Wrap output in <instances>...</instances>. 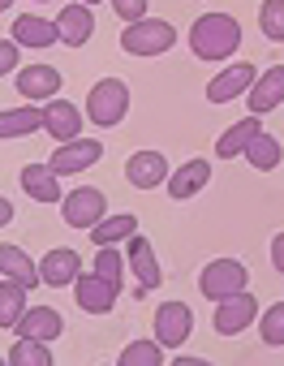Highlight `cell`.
I'll return each mask as SVG.
<instances>
[{
    "instance_id": "26",
    "label": "cell",
    "mask_w": 284,
    "mask_h": 366,
    "mask_svg": "<svg viewBox=\"0 0 284 366\" xmlns=\"http://www.w3.org/2000/svg\"><path fill=\"white\" fill-rule=\"evenodd\" d=\"M280 159H284L280 138H275V134H267V129H258V134L250 138V147H245V164H250V168H258V172H271V168H280Z\"/></svg>"
},
{
    "instance_id": "32",
    "label": "cell",
    "mask_w": 284,
    "mask_h": 366,
    "mask_svg": "<svg viewBox=\"0 0 284 366\" xmlns=\"http://www.w3.org/2000/svg\"><path fill=\"white\" fill-rule=\"evenodd\" d=\"M95 272L121 285V272H125V254H121L116 246H95Z\"/></svg>"
},
{
    "instance_id": "37",
    "label": "cell",
    "mask_w": 284,
    "mask_h": 366,
    "mask_svg": "<svg viewBox=\"0 0 284 366\" xmlns=\"http://www.w3.org/2000/svg\"><path fill=\"white\" fill-rule=\"evenodd\" d=\"M9 5H14V0H0V14H5V9H9Z\"/></svg>"
},
{
    "instance_id": "38",
    "label": "cell",
    "mask_w": 284,
    "mask_h": 366,
    "mask_svg": "<svg viewBox=\"0 0 284 366\" xmlns=\"http://www.w3.org/2000/svg\"><path fill=\"white\" fill-rule=\"evenodd\" d=\"M82 5H99V0H82Z\"/></svg>"
},
{
    "instance_id": "34",
    "label": "cell",
    "mask_w": 284,
    "mask_h": 366,
    "mask_svg": "<svg viewBox=\"0 0 284 366\" xmlns=\"http://www.w3.org/2000/svg\"><path fill=\"white\" fill-rule=\"evenodd\" d=\"M112 9L121 22H138V18H147V0H112Z\"/></svg>"
},
{
    "instance_id": "35",
    "label": "cell",
    "mask_w": 284,
    "mask_h": 366,
    "mask_svg": "<svg viewBox=\"0 0 284 366\" xmlns=\"http://www.w3.org/2000/svg\"><path fill=\"white\" fill-rule=\"evenodd\" d=\"M271 267H275V272L284 276V229H280V233L271 237Z\"/></svg>"
},
{
    "instance_id": "2",
    "label": "cell",
    "mask_w": 284,
    "mask_h": 366,
    "mask_svg": "<svg viewBox=\"0 0 284 366\" xmlns=\"http://www.w3.org/2000/svg\"><path fill=\"white\" fill-rule=\"evenodd\" d=\"M177 44V31H173V22H164V18H138V22H125V31H121V48L129 52V56H164L168 48Z\"/></svg>"
},
{
    "instance_id": "39",
    "label": "cell",
    "mask_w": 284,
    "mask_h": 366,
    "mask_svg": "<svg viewBox=\"0 0 284 366\" xmlns=\"http://www.w3.org/2000/svg\"><path fill=\"white\" fill-rule=\"evenodd\" d=\"M0 366H5V357H0Z\"/></svg>"
},
{
    "instance_id": "29",
    "label": "cell",
    "mask_w": 284,
    "mask_h": 366,
    "mask_svg": "<svg viewBox=\"0 0 284 366\" xmlns=\"http://www.w3.org/2000/svg\"><path fill=\"white\" fill-rule=\"evenodd\" d=\"M9 362H14V366H52V349H48V340L18 336L14 349H9Z\"/></svg>"
},
{
    "instance_id": "16",
    "label": "cell",
    "mask_w": 284,
    "mask_h": 366,
    "mask_svg": "<svg viewBox=\"0 0 284 366\" xmlns=\"http://www.w3.org/2000/svg\"><path fill=\"white\" fill-rule=\"evenodd\" d=\"M254 78H258V69H254L250 61H237V65H228L224 74H215V78L207 82V99H211V104H228V99L245 95Z\"/></svg>"
},
{
    "instance_id": "21",
    "label": "cell",
    "mask_w": 284,
    "mask_h": 366,
    "mask_svg": "<svg viewBox=\"0 0 284 366\" xmlns=\"http://www.w3.org/2000/svg\"><path fill=\"white\" fill-rule=\"evenodd\" d=\"M18 181H22L26 199H35V203H61L65 199L61 194V177L52 172V164H26Z\"/></svg>"
},
{
    "instance_id": "22",
    "label": "cell",
    "mask_w": 284,
    "mask_h": 366,
    "mask_svg": "<svg viewBox=\"0 0 284 366\" xmlns=\"http://www.w3.org/2000/svg\"><path fill=\"white\" fill-rule=\"evenodd\" d=\"M263 129V121L250 112V117H241V121H233L224 134H220V142H215V155L220 159H237V155H245V147H250V138Z\"/></svg>"
},
{
    "instance_id": "18",
    "label": "cell",
    "mask_w": 284,
    "mask_h": 366,
    "mask_svg": "<svg viewBox=\"0 0 284 366\" xmlns=\"http://www.w3.org/2000/svg\"><path fill=\"white\" fill-rule=\"evenodd\" d=\"M56 31H61V44H65V48H82V44L95 35V14H91V5H82V0L65 5V9L56 14Z\"/></svg>"
},
{
    "instance_id": "27",
    "label": "cell",
    "mask_w": 284,
    "mask_h": 366,
    "mask_svg": "<svg viewBox=\"0 0 284 366\" xmlns=\"http://www.w3.org/2000/svg\"><path fill=\"white\" fill-rule=\"evenodd\" d=\"M138 233V216L121 212V216H103L95 229H91V242L95 246H116V242H129Z\"/></svg>"
},
{
    "instance_id": "11",
    "label": "cell",
    "mask_w": 284,
    "mask_h": 366,
    "mask_svg": "<svg viewBox=\"0 0 284 366\" xmlns=\"http://www.w3.org/2000/svg\"><path fill=\"white\" fill-rule=\"evenodd\" d=\"M14 86L18 95H26L31 104H48L56 91H61V69L56 65H22L14 74Z\"/></svg>"
},
{
    "instance_id": "12",
    "label": "cell",
    "mask_w": 284,
    "mask_h": 366,
    "mask_svg": "<svg viewBox=\"0 0 284 366\" xmlns=\"http://www.w3.org/2000/svg\"><path fill=\"white\" fill-rule=\"evenodd\" d=\"M78 276H82V259H78V250H69V246H52V250L39 259V280H44L48 289H69Z\"/></svg>"
},
{
    "instance_id": "20",
    "label": "cell",
    "mask_w": 284,
    "mask_h": 366,
    "mask_svg": "<svg viewBox=\"0 0 284 366\" xmlns=\"http://www.w3.org/2000/svg\"><path fill=\"white\" fill-rule=\"evenodd\" d=\"M18 336H35V340H56L61 332H65V319H61V310L56 306H26V315L18 319V327H14Z\"/></svg>"
},
{
    "instance_id": "5",
    "label": "cell",
    "mask_w": 284,
    "mask_h": 366,
    "mask_svg": "<svg viewBox=\"0 0 284 366\" xmlns=\"http://www.w3.org/2000/svg\"><path fill=\"white\" fill-rule=\"evenodd\" d=\"M61 216H65V224L69 229H95L103 216H108V199H103V190H95V186H78V190H69L65 199H61Z\"/></svg>"
},
{
    "instance_id": "3",
    "label": "cell",
    "mask_w": 284,
    "mask_h": 366,
    "mask_svg": "<svg viewBox=\"0 0 284 366\" xmlns=\"http://www.w3.org/2000/svg\"><path fill=\"white\" fill-rule=\"evenodd\" d=\"M125 112H129V86L121 78H99L86 95V121L99 129H112L125 121Z\"/></svg>"
},
{
    "instance_id": "24",
    "label": "cell",
    "mask_w": 284,
    "mask_h": 366,
    "mask_svg": "<svg viewBox=\"0 0 284 366\" xmlns=\"http://www.w3.org/2000/svg\"><path fill=\"white\" fill-rule=\"evenodd\" d=\"M0 276H9V280H22L26 289H35L39 285V263L22 250V246H0Z\"/></svg>"
},
{
    "instance_id": "23",
    "label": "cell",
    "mask_w": 284,
    "mask_h": 366,
    "mask_svg": "<svg viewBox=\"0 0 284 366\" xmlns=\"http://www.w3.org/2000/svg\"><path fill=\"white\" fill-rule=\"evenodd\" d=\"M31 297V289L22 285V280H9V276H0V327L5 332H14L18 327V319L26 315V302Z\"/></svg>"
},
{
    "instance_id": "4",
    "label": "cell",
    "mask_w": 284,
    "mask_h": 366,
    "mask_svg": "<svg viewBox=\"0 0 284 366\" xmlns=\"http://www.w3.org/2000/svg\"><path fill=\"white\" fill-rule=\"evenodd\" d=\"M250 289V267L241 259H211L203 272H198V293L207 302H220V297H233Z\"/></svg>"
},
{
    "instance_id": "7",
    "label": "cell",
    "mask_w": 284,
    "mask_h": 366,
    "mask_svg": "<svg viewBox=\"0 0 284 366\" xmlns=\"http://www.w3.org/2000/svg\"><path fill=\"white\" fill-rule=\"evenodd\" d=\"M99 155H103V142L99 138H69V142H61L52 155H48V164H52V172L56 177H73V172H86V168H95L99 164Z\"/></svg>"
},
{
    "instance_id": "9",
    "label": "cell",
    "mask_w": 284,
    "mask_h": 366,
    "mask_svg": "<svg viewBox=\"0 0 284 366\" xmlns=\"http://www.w3.org/2000/svg\"><path fill=\"white\" fill-rule=\"evenodd\" d=\"M116 297H121V285L108 280V276H99V272H82V276L73 280V302H78L86 315H108V310L116 306Z\"/></svg>"
},
{
    "instance_id": "30",
    "label": "cell",
    "mask_w": 284,
    "mask_h": 366,
    "mask_svg": "<svg viewBox=\"0 0 284 366\" xmlns=\"http://www.w3.org/2000/svg\"><path fill=\"white\" fill-rule=\"evenodd\" d=\"M258 26H263V39L284 44V0H263L258 5Z\"/></svg>"
},
{
    "instance_id": "36",
    "label": "cell",
    "mask_w": 284,
    "mask_h": 366,
    "mask_svg": "<svg viewBox=\"0 0 284 366\" xmlns=\"http://www.w3.org/2000/svg\"><path fill=\"white\" fill-rule=\"evenodd\" d=\"M9 220H14V203H9V199H5V194H0V229H5V224H9Z\"/></svg>"
},
{
    "instance_id": "8",
    "label": "cell",
    "mask_w": 284,
    "mask_h": 366,
    "mask_svg": "<svg viewBox=\"0 0 284 366\" xmlns=\"http://www.w3.org/2000/svg\"><path fill=\"white\" fill-rule=\"evenodd\" d=\"M254 319H258V297H254L250 289H241V293H233V297H220V302H215V315H211V323H215L220 336H237V332H245Z\"/></svg>"
},
{
    "instance_id": "19",
    "label": "cell",
    "mask_w": 284,
    "mask_h": 366,
    "mask_svg": "<svg viewBox=\"0 0 284 366\" xmlns=\"http://www.w3.org/2000/svg\"><path fill=\"white\" fill-rule=\"evenodd\" d=\"M18 48H35V52H44V48H52V44H61V31H56V22H48V18H39V14H22L18 22H14V35H9Z\"/></svg>"
},
{
    "instance_id": "31",
    "label": "cell",
    "mask_w": 284,
    "mask_h": 366,
    "mask_svg": "<svg viewBox=\"0 0 284 366\" xmlns=\"http://www.w3.org/2000/svg\"><path fill=\"white\" fill-rule=\"evenodd\" d=\"M258 332H263V345H271V349L284 345V302H275L258 315Z\"/></svg>"
},
{
    "instance_id": "14",
    "label": "cell",
    "mask_w": 284,
    "mask_h": 366,
    "mask_svg": "<svg viewBox=\"0 0 284 366\" xmlns=\"http://www.w3.org/2000/svg\"><path fill=\"white\" fill-rule=\"evenodd\" d=\"M125 181L133 190H156L168 181V159L160 151H133L129 164H125Z\"/></svg>"
},
{
    "instance_id": "25",
    "label": "cell",
    "mask_w": 284,
    "mask_h": 366,
    "mask_svg": "<svg viewBox=\"0 0 284 366\" xmlns=\"http://www.w3.org/2000/svg\"><path fill=\"white\" fill-rule=\"evenodd\" d=\"M35 129H44V108H35V104L0 112V142H5V138H26Z\"/></svg>"
},
{
    "instance_id": "6",
    "label": "cell",
    "mask_w": 284,
    "mask_h": 366,
    "mask_svg": "<svg viewBox=\"0 0 284 366\" xmlns=\"http://www.w3.org/2000/svg\"><path fill=\"white\" fill-rule=\"evenodd\" d=\"M151 332H156V340L164 349H181L194 336V310L186 302H160L156 319H151Z\"/></svg>"
},
{
    "instance_id": "1",
    "label": "cell",
    "mask_w": 284,
    "mask_h": 366,
    "mask_svg": "<svg viewBox=\"0 0 284 366\" xmlns=\"http://www.w3.org/2000/svg\"><path fill=\"white\" fill-rule=\"evenodd\" d=\"M241 48V26L233 14H203L190 26V52L198 61H228Z\"/></svg>"
},
{
    "instance_id": "17",
    "label": "cell",
    "mask_w": 284,
    "mask_h": 366,
    "mask_svg": "<svg viewBox=\"0 0 284 366\" xmlns=\"http://www.w3.org/2000/svg\"><path fill=\"white\" fill-rule=\"evenodd\" d=\"M44 129H48L56 142L78 138V134H82V108L69 104V99H61V95H52V99L44 104Z\"/></svg>"
},
{
    "instance_id": "10",
    "label": "cell",
    "mask_w": 284,
    "mask_h": 366,
    "mask_svg": "<svg viewBox=\"0 0 284 366\" xmlns=\"http://www.w3.org/2000/svg\"><path fill=\"white\" fill-rule=\"evenodd\" d=\"M125 267H133V276H138V297L164 285V272H160V263H156V246L142 237V233H133V237L125 242Z\"/></svg>"
},
{
    "instance_id": "13",
    "label": "cell",
    "mask_w": 284,
    "mask_h": 366,
    "mask_svg": "<svg viewBox=\"0 0 284 366\" xmlns=\"http://www.w3.org/2000/svg\"><path fill=\"white\" fill-rule=\"evenodd\" d=\"M280 104H284V65H271V69H263V74L250 82L245 108H250L254 117H263V112H275Z\"/></svg>"
},
{
    "instance_id": "15",
    "label": "cell",
    "mask_w": 284,
    "mask_h": 366,
    "mask_svg": "<svg viewBox=\"0 0 284 366\" xmlns=\"http://www.w3.org/2000/svg\"><path fill=\"white\" fill-rule=\"evenodd\" d=\"M211 181V159H186V164H177V172H168V199L173 203H186V199H194V194H203V186Z\"/></svg>"
},
{
    "instance_id": "28",
    "label": "cell",
    "mask_w": 284,
    "mask_h": 366,
    "mask_svg": "<svg viewBox=\"0 0 284 366\" xmlns=\"http://www.w3.org/2000/svg\"><path fill=\"white\" fill-rule=\"evenodd\" d=\"M121 366H164V345L151 336V340H129L121 353H116Z\"/></svg>"
},
{
    "instance_id": "33",
    "label": "cell",
    "mask_w": 284,
    "mask_h": 366,
    "mask_svg": "<svg viewBox=\"0 0 284 366\" xmlns=\"http://www.w3.org/2000/svg\"><path fill=\"white\" fill-rule=\"evenodd\" d=\"M18 52H22V48H18L14 39H0V78L22 69V56H18Z\"/></svg>"
}]
</instances>
